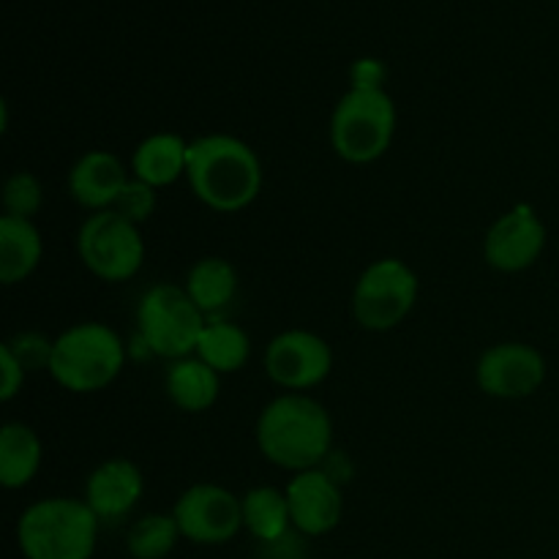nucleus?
<instances>
[{"instance_id":"f257e3e1","label":"nucleus","mask_w":559,"mask_h":559,"mask_svg":"<svg viewBox=\"0 0 559 559\" xmlns=\"http://www.w3.org/2000/svg\"><path fill=\"white\" fill-rule=\"evenodd\" d=\"M186 178L207 207L235 213L251 205L260 194L262 164L238 136L211 134L189 145Z\"/></svg>"},{"instance_id":"f03ea898","label":"nucleus","mask_w":559,"mask_h":559,"mask_svg":"<svg viewBox=\"0 0 559 559\" xmlns=\"http://www.w3.org/2000/svg\"><path fill=\"white\" fill-rule=\"evenodd\" d=\"M333 424L325 407L300 393H284L262 409L257 420V445L276 467L306 473L331 451Z\"/></svg>"},{"instance_id":"7ed1b4c3","label":"nucleus","mask_w":559,"mask_h":559,"mask_svg":"<svg viewBox=\"0 0 559 559\" xmlns=\"http://www.w3.org/2000/svg\"><path fill=\"white\" fill-rule=\"evenodd\" d=\"M98 516L85 500L52 497L27 508L16 524L25 559H91L98 540Z\"/></svg>"},{"instance_id":"20e7f679","label":"nucleus","mask_w":559,"mask_h":559,"mask_svg":"<svg viewBox=\"0 0 559 559\" xmlns=\"http://www.w3.org/2000/svg\"><path fill=\"white\" fill-rule=\"evenodd\" d=\"M123 342L102 322H82L52 342L49 374L71 393H96L123 369Z\"/></svg>"},{"instance_id":"39448f33","label":"nucleus","mask_w":559,"mask_h":559,"mask_svg":"<svg viewBox=\"0 0 559 559\" xmlns=\"http://www.w3.org/2000/svg\"><path fill=\"white\" fill-rule=\"evenodd\" d=\"M393 131L396 104L377 85L353 87L331 118L333 151L349 164H371L385 156Z\"/></svg>"},{"instance_id":"423d86ee","label":"nucleus","mask_w":559,"mask_h":559,"mask_svg":"<svg viewBox=\"0 0 559 559\" xmlns=\"http://www.w3.org/2000/svg\"><path fill=\"white\" fill-rule=\"evenodd\" d=\"M136 322L147 347L162 358L175 360L197 353V344L207 325L205 314L197 309L189 293L175 284H158L147 289L136 311Z\"/></svg>"},{"instance_id":"0eeeda50","label":"nucleus","mask_w":559,"mask_h":559,"mask_svg":"<svg viewBox=\"0 0 559 559\" xmlns=\"http://www.w3.org/2000/svg\"><path fill=\"white\" fill-rule=\"evenodd\" d=\"M418 300V276L402 260L374 262L358 278L353 293V314L366 331H391L413 311Z\"/></svg>"},{"instance_id":"6e6552de","label":"nucleus","mask_w":559,"mask_h":559,"mask_svg":"<svg viewBox=\"0 0 559 559\" xmlns=\"http://www.w3.org/2000/svg\"><path fill=\"white\" fill-rule=\"evenodd\" d=\"M76 251L93 276L104 282H126L145 260L140 227L115 211L93 213L80 229Z\"/></svg>"},{"instance_id":"1a4fd4ad","label":"nucleus","mask_w":559,"mask_h":559,"mask_svg":"<svg viewBox=\"0 0 559 559\" xmlns=\"http://www.w3.org/2000/svg\"><path fill=\"white\" fill-rule=\"evenodd\" d=\"M173 516L186 540L218 546L233 540L243 527V500L222 486L200 484L180 495Z\"/></svg>"},{"instance_id":"9d476101","label":"nucleus","mask_w":559,"mask_h":559,"mask_svg":"<svg viewBox=\"0 0 559 559\" xmlns=\"http://www.w3.org/2000/svg\"><path fill=\"white\" fill-rule=\"evenodd\" d=\"M331 347L317 333L287 331L267 344V377L287 391H306V388L320 385L331 374Z\"/></svg>"},{"instance_id":"9b49d317","label":"nucleus","mask_w":559,"mask_h":559,"mask_svg":"<svg viewBox=\"0 0 559 559\" xmlns=\"http://www.w3.org/2000/svg\"><path fill=\"white\" fill-rule=\"evenodd\" d=\"M480 391L495 399H524L546 380V360L530 344L506 342L486 349L478 360Z\"/></svg>"},{"instance_id":"f8f14e48","label":"nucleus","mask_w":559,"mask_h":559,"mask_svg":"<svg viewBox=\"0 0 559 559\" xmlns=\"http://www.w3.org/2000/svg\"><path fill=\"white\" fill-rule=\"evenodd\" d=\"M546 246V227L533 207L519 205L491 224L484 240V254L491 267L519 273L533 265Z\"/></svg>"},{"instance_id":"ddd939ff","label":"nucleus","mask_w":559,"mask_h":559,"mask_svg":"<svg viewBox=\"0 0 559 559\" xmlns=\"http://www.w3.org/2000/svg\"><path fill=\"white\" fill-rule=\"evenodd\" d=\"M287 502L293 527L309 538L328 535L342 522V491L333 484L331 475L320 469H306L295 475L287 486Z\"/></svg>"},{"instance_id":"4468645a","label":"nucleus","mask_w":559,"mask_h":559,"mask_svg":"<svg viewBox=\"0 0 559 559\" xmlns=\"http://www.w3.org/2000/svg\"><path fill=\"white\" fill-rule=\"evenodd\" d=\"M142 497V473L129 459H109L87 478L85 502L98 522H118Z\"/></svg>"},{"instance_id":"2eb2a0df","label":"nucleus","mask_w":559,"mask_h":559,"mask_svg":"<svg viewBox=\"0 0 559 559\" xmlns=\"http://www.w3.org/2000/svg\"><path fill=\"white\" fill-rule=\"evenodd\" d=\"M129 183L126 169L118 156L107 151H91L71 167L69 173V191L82 207L102 213L109 211Z\"/></svg>"},{"instance_id":"dca6fc26","label":"nucleus","mask_w":559,"mask_h":559,"mask_svg":"<svg viewBox=\"0 0 559 559\" xmlns=\"http://www.w3.org/2000/svg\"><path fill=\"white\" fill-rule=\"evenodd\" d=\"M186 164H189V145L183 136L178 134H153L134 151V178L142 183L162 189V186L175 183L180 175H186Z\"/></svg>"},{"instance_id":"f3484780","label":"nucleus","mask_w":559,"mask_h":559,"mask_svg":"<svg viewBox=\"0 0 559 559\" xmlns=\"http://www.w3.org/2000/svg\"><path fill=\"white\" fill-rule=\"evenodd\" d=\"M41 260V235L31 218H0V282L20 284Z\"/></svg>"},{"instance_id":"a211bd4d","label":"nucleus","mask_w":559,"mask_h":559,"mask_svg":"<svg viewBox=\"0 0 559 559\" xmlns=\"http://www.w3.org/2000/svg\"><path fill=\"white\" fill-rule=\"evenodd\" d=\"M41 467V440L25 424H5L0 429V484L22 489Z\"/></svg>"},{"instance_id":"6ab92c4d","label":"nucleus","mask_w":559,"mask_h":559,"mask_svg":"<svg viewBox=\"0 0 559 559\" xmlns=\"http://www.w3.org/2000/svg\"><path fill=\"white\" fill-rule=\"evenodd\" d=\"M167 393L186 413H202L218 399V371L202 364L200 358L175 360L167 371Z\"/></svg>"},{"instance_id":"aec40b11","label":"nucleus","mask_w":559,"mask_h":559,"mask_svg":"<svg viewBox=\"0 0 559 559\" xmlns=\"http://www.w3.org/2000/svg\"><path fill=\"white\" fill-rule=\"evenodd\" d=\"M243 527L254 535L260 544H276L293 527L289 516L287 491L273 486H260L243 497Z\"/></svg>"},{"instance_id":"412c9836","label":"nucleus","mask_w":559,"mask_h":559,"mask_svg":"<svg viewBox=\"0 0 559 559\" xmlns=\"http://www.w3.org/2000/svg\"><path fill=\"white\" fill-rule=\"evenodd\" d=\"M186 293L202 314L224 309L238 293V273L222 257H205L197 262L186 278Z\"/></svg>"},{"instance_id":"4be33fe9","label":"nucleus","mask_w":559,"mask_h":559,"mask_svg":"<svg viewBox=\"0 0 559 559\" xmlns=\"http://www.w3.org/2000/svg\"><path fill=\"white\" fill-rule=\"evenodd\" d=\"M251 355V342L246 331L233 322H207L197 344V358L218 374H233L243 369Z\"/></svg>"},{"instance_id":"5701e85b","label":"nucleus","mask_w":559,"mask_h":559,"mask_svg":"<svg viewBox=\"0 0 559 559\" xmlns=\"http://www.w3.org/2000/svg\"><path fill=\"white\" fill-rule=\"evenodd\" d=\"M178 538L183 535L173 513H151L129 530L126 549L134 559H164L173 555Z\"/></svg>"},{"instance_id":"b1692460","label":"nucleus","mask_w":559,"mask_h":559,"mask_svg":"<svg viewBox=\"0 0 559 559\" xmlns=\"http://www.w3.org/2000/svg\"><path fill=\"white\" fill-rule=\"evenodd\" d=\"M44 202V189L33 173H14L3 186L5 216L31 218Z\"/></svg>"},{"instance_id":"393cba45","label":"nucleus","mask_w":559,"mask_h":559,"mask_svg":"<svg viewBox=\"0 0 559 559\" xmlns=\"http://www.w3.org/2000/svg\"><path fill=\"white\" fill-rule=\"evenodd\" d=\"M153 207H156V189L134 178L123 186V191H120L118 200H115V205L109 207V211L120 213V216L129 218V222L140 224L151 216Z\"/></svg>"},{"instance_id":"a878e982","label":"nucleus","mask_w":559,"mask_h":559,"mask_svg":"<svg viewBox=\"0 0 559 559\" xmlns=\"http://www.w3.org/2000/svg\"><path fill=\"white\" fill-rule=\"evenodd\" d=\"M14 349V355L20 358V364L27 369H41L47 366L49 369V358H52V344L44 342L41 336L36 333H25V336L16 338V344H9Z\"/></svg>"},{"instance_id":"bb28decb","label":"nucleus","mask_w":559,"mask_h":559,"mask_svg":"<svg viewBox=\"0 0 559 559\" xmlns=\"http://www.w3.org/2000/svg\"><path fill=\"white\" fill-rule=\"evenodd\" d=\"M0 371H3V385H0V399L11 402V399L20 393L22 382H25V366L20 364V358L14 355V349L9 344L0 347Z\"/></svg>"}]
</instances>
